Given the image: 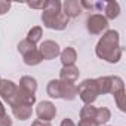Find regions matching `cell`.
Wrapping results in <instances>:
<instances>
[{"mask_svg":"<svg viewBox=\"0 0 126 126\" xmlns=\"http://www.w3.org/2000/svg\"><path fill=\"white\" fill-rule=\"evenodd\" d=\"M96 56L105 59L107 62H117L122 56V47L119 45V33L114 30H108L96 45Z\"/></svg>","mask_w":126,"mask_h":126,"instance_id":"cell-1","label":"cell"},{"mask_svg":"<svg viewBox=\"0 0 126 126\" xmlns=\"http://www.w3.org/2000/svg\"><path fill=\"white\" fill-rule=\"evenodd\" d=\"M42 22L46 28L50 30H64L68 24L67 15L61 9V2L58 0H47V5L42 14Z\"/></svg>","mask_w":126,"mask_h":126,"instance_id":"cell-2","label":"cell"},{"mask_svg":"<svg viewBox=\"0 0 126 126\" xmlns=\"http://www.w3.org/2000/svg\"><path fill=\"white\" fill-rule=\"evenodd\" d=\"M18 50L22 55L24 62H25L27 65H37V64H40V62L43 61L42 55H40V52L37 49V46L33 45L31 42H28L27 39H24L22 42H19Z\"/></svg>","mask_w":126,"mask_h":126,"instance_id":"cell-3","label":"cell"},{"mask_svg":"<svg viewBox=\"0 0 126 126\" xmlns=\"http://www.w3.org/2000/svg\"><path fill=\"white\" fill-rule=\"evenodd\" d=\"M77 95L80 96V99L86 105H92V102L99 95V91H98V86H96V80L95 79H86V80H83L77 86Z\"/></svg>","mask_w":126,"mask_h":126,"instance_id":"cell-4","label":"cell"},{"mask_svg":"<svg viewBox=\"0 0 126 126\" xmlns=\"http://www.w3.org/2000/svg\"><path fill=\"white\" fill-rule=\"evenodd\" d=\"M86 28L91 34H101L108 28V21L104 15L101 14H94L89 15L86 19Z\"/></svg>","mask_w":126,"mask_h":126,"instance_id":"cell-5","label":"cell"},{"mask_svg":"<svg viewBox=\"0 0 126 126\" xmlns=\"http://www.w3.org/2000/svg\"><path fill=\"white\" fill-rule=\"evenodd\" d=\"M36 114H37L39 120L50 122V120L56 116V107H55L50 101H42V102L37 104Z\"/></svg>","mask_w":126,"mask_h":126,"instance_id":"cell-6","label":"cell"},{"mask_svg":"<svg viewBox=\"0 0 126 126\" xmlns=\"http://www.w3.org/2000/svg\"><path fill=\"white\" fill-rule=\"evenodd\" d=\"M39 52L42 55V59H53L59 55L61 49H59V45L53 40H45L40 47H39Z\"/></svg>","mask_w":126,"mask_h":126,"instance_id":"cell-7","label":"cell"},{"mask_svg":"<svg viewBox=\"0 0 126 126\" xmlns=\"http://www.w3.org/2000/svg\"><path fill=\"white\" fill-rule=\"evenodd\" d=\"M16 89H18V86L12 80H0V96L8 104H11L12 99L15 98Z\"/></svg>","mask_w":126,"mask_h":126,"instance_id":"cell-8","label":"cell"},{"mask_svg":"<svg viewBox=\"0 0 126 126\" xmlns=\"http://www.w3.org/2000/svg\"><path fill=\"white\" fill-rule=\"evenodd\" d=\"M61 8H62V12L67 15L68 19L79 16L82 14V11H83L80 2H77V0H67V2L61 3Z\"/></svg>","mask_w":126,"mask_h":126,"instance_id":"cell-9","label":"cell"},{"mask_svg":"<svg viewBox=\"0 0 126 126\" xmlns=\"http://www.w3.org/2000/svg\"><path fill=\"white\" fill-rule=\"evenodd\" d=\"M77 79H79V68L74 65L62 67V70L59 71V80L64 83H74Z\"/></svg>","mask_w":126,"mask_h":126,"instance_id":"cell-10","label":"cell"},{"mask_svg":"<svg viewBox=\"0 0 126 126\" xmlns=\"http://www.w3.org/2000/svg\"><path fill=\"white\" fill-rule=\"evenodd\" d=\"M12 113L16 119L19 120H27L31 117L33 114V105H27V104H16L12 105Z\"/></svg>","mask_w":126,"mask_h":126,"instance_id":"cell-11","label":"cell"},{"mask_svg":"<svg viewBox=\"0 0 126 126\" xmlns=\"http://www.w3.org/2000/svg\"><path fill=\"white\" fill-rule=\"evenodd\" d=\"M59 58H61V62L64 67H68V65H74V62L77 59V52L73 49V47H65L64 50L59 52Z\"/></svg>","mask_w":126,"mask_h":126,"instance_id":"cell-12","label":"cell"},{"mask_svg":"<svg viewBox=\"0 0 126 126\" xmlns=\"http://www.w3.org/2000/svg\"><path fill=\"white\" fill-rule=\"evenodd\" d=\"M77 95V86L74 83H64L61 82V98L67 99V101H73Z\"/></svg>","mask_w":126,"mask_h":126,"instance_id":"cell-13","label":"cell"},{"mask_svg":"<svg viewBox=\"0 0 126 126\" xmlns=\"http://www.w3.org/2000/svg\"><path fill=\"white\" fill-rule=\"evenodd\" d=\"M18 88H19L21 91L27 92V94L34 95V94H36V89H37V82H36L34 77L24 76V77H21V80H19V86H18Z\"/></svg>","mask_w":126,"mask_h":126,"instance_id":"cell-14","label":"cell"},{"mask_svg":"<svg viewBox=\"0 0 126 126\" xmlns=\"http://www.w3.org/2000/svg\"><path fill=\"white\" fill-rule=\"evenodd\" d=\"M104 11H105L104 16L107 18V21L108 19H114L120 14V6H119L117 2H107V3H104Z\"/></svg>","mask_w":126,"mask_h":126,"instance_id":"cell-15","label":"cell"},{"mask_svg":"<svg viewBox=\"0 0 126 126\" xmlns=\"http://www.w3.org/2000/svg\"><path fill=\"white\" fill-rule=\"evenodd\" d=\"M46 92L50 98H61V80L59 79H53L47 83V88H46Z\"/></svg>","mask_w":126,"mask_h":126,"instance_id":"cell-16","label":"cell"},{"mask_svg":"<svg viewBox=\"0 0 126 126\" xmlns=\"http://www.w3.org/2000/svg\"><path fill=\"white\" fill-rule=\"evenodd\" d=\"M122 91H125L123 80L120 77H117V76H110V94L117 95Z\"/></svg>","mask_w":126,"mask_h":126,"instance_id":"cell-17","label":"cell"},{"mask_svg":"<svg viewBox=\"0 0 126 126\" xmlns=\"http://www.w3.org/2000/svg\"><path fill=\"white\" fill-rule=\"evenodd\" d=\"M110 119H111V113H110V110H108V108H105V107L96 108L95 122H96V125H98V126H99V125H104V123H107Z\"/></svg>","mask_w":126,"mask_h":126,"instance_id":"cell-18","label":"cell"},{"mask_svg":"<svg viewBox=\"0 0 126 126\" xmlns=\"http://www.w3.org/2000/svg\"><path fill=\"white\" fill-rule=\"evenodd\" d=\"M42 36H43L42 27H33V28L28 31V34H27V40L31 42L33 45H36V43H39V42L42 40Z\"/></svg>","mask_w":126,"mask_h":126,"instance_id":"cell-19","label":"cell"},{"mask_svg":"<svg viewBox=\"0 0 126 126\" xmlns=\"http://www.w3.org/2000/svg\"><path fill=\"white\" fill-rule=\"evenodd\" d=\"M95 80L99 94H110V77H98Z\"/></svg>","mask_w":126,"mask_h":126,"instance_id":"cell-20","label":"cell"},{"mask_svg":"<svg viewBox=\"0 0 126 126\" xmlns=\"http://www.w3.org/2000/svg\"><path fill=\"white\" fill-rule=\"evenodd\" d=\"M96 108L94 105H85L80 110V119H95Z\"/></svg>","mask_w":126,"mask_h":126,"instance_id":"cell-21","label":"cell"},{"mask_svg":"<svg viewBox=\"0 0 126 126\" xmlns=\"http://www.w3.org/2000/svg\"><path fill=\"white\" fill-rule=\"evenodd\" d=\"M114 98H116L117 107H119L122 111H125V91H122V92H119L117 95H114Z\"/></svg>","mask_w":126,"mask_h":126,"instance_id":"cell-22","label":"cell"},{"mask_svg":"<svg viewBox=\"0 0 126 126\" xmlns=\"http://www.w3.org/2000/svg\"><path fill=\"white\" fill-rule=\"evenodd\" d=\"M31 9H45L46 8V5H47V2H30V3H27Z\"/></svg>","mask_w":126,"mask_h":126,"instance_id":"cell-23","label":"cell"},{"mask_svg":"<svg viewBox=\"0 0 126 126\" xmlns=\"http://www.w3.org/2000/svg\"><path fill=\"white\" fill-rule=\"evenodd\" d=\"M11 2H5V0H0V15L6 14L9 9H11Z\"/></svg>","mask_w":126,"mask_h":126,"instance_id":"cell-24","label":"cell"},{"mask_svg":"<svg viewBox=\"0 0 126 126\" xmlns=\"http://www.w3.org/2000/svg\"><path fill=\"white\" fill-rule=\"evenodd\" d=\"M77 126H98L95 119H80Z\"/></svg>","mask_w":126,"mask_h":126,"instance_id":"cell-25","label":"cell"},{"mask_svg":"<svg viewBox=\"0 0 126 126\" xmlns=\"http://www.w3.org/2000/svg\"><path fill=\"white\" fill-rule=\"evenodd\" d=\"M0 126H12V119L8 114H3L0 117Z\"/></svg>","mask_w":126,"mask_h":126,"instance_id":"cell-26","label":"cell"},{"mask_svg":"<svg viewBox=\"0 0 126 126\" xmlns=\"http://www.w3.org/2000/svg\"><path fill=\"white\" fill-rule=\"evenodd\" d=\"M31 126H52L50 125V122H43V120H34L33 123H31Z\"/></svg>","mask_w":126,"mask_h":126,"instance_id":"cell-27","label":"cell"},{"mask_svg":"<svg viewBox=\"0 0 126 126\" xmlns=\"http://www.w3.org/2000/svg\"><path fill=\"white\" fill-rule=\"evenodd\" d=\"M59 126H76V125H74V122H73L71 119H68V117H65L64 120H62V122H61V125H59Z\"/></svg>","mask_w":126,"mask_h":126,"instance_id":"cell-28","label":"cell"},{"mask_svg":"<svg viewBox=\"0 0 126 126\" xmlns=\"http://www.w3.org/2000/svg\"><path fill=\"white\" fill-rule=\"evenodd\" d=\"M3 114H6V110H5V105H3V102L0 101V117H2Z\"/></svg>","mask_w":126,"mask_h":126,"instance_id":"cell-29","label":"cell"},{"mask_svg":"<svg viewBox=\"0 0 126 126\" xmlns=\"http://www.w3.org/2000/svg\"><path fill=\"white\" fill-rule=\"evenodd\" d=\"M0 80H2V79H0Z\"/></svg>","mask_w":126,"mask_h":126,"instance_id":"cell-30","label":"cell"}]
</instances>
